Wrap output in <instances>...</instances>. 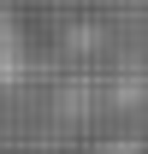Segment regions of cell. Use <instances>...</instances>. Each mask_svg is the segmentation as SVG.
Masks as SVG:
<instances>
[{"label": "cell", "mask_w": 148, "mask_h": 154, "mask_svg": "<svg viewBox=\"0 0 148 154\" xmlns=\"http://www.w3.org/2000/svg\"><path fill=\"white\" fill-rule=\"evenodd\" d=\"M30 71V30H24V6L0 0V95Z\"/></svg>", "instance_id": "1"}]
</instances>
